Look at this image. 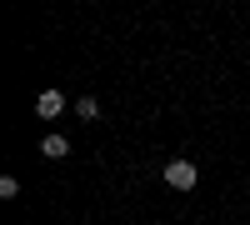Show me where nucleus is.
Returning <instances> with one entry per match:
<instances>
[{"label": "nucleus", "mask_w": 250, "mask_h": 225, "mask_svg": "<svg viewBox=\"0 0 250 225\" xmlns=\"http://www.w3.org/2000/svg\"><path fill=\"white\" fill-rule=\"evenodd\" d=\"M20 195V180L15 175H0V200H15Z\"/></svg>", "instance_id": "obj_5"}, {"label": "nucleus", "mask_w": 250, "mask_h": 225, "mask_svg": "<svg viewBox=\"0 0 250 225\" xmlns=\"http://www.w3.org/2000/svg\"><path fill=\"white\" fill-rule=\"evenodd\" d=\"M40 155L65 160V155H70V140H65V135H45V140H40Z\"/></svg>", "instance_id": "obj_3"}, {"label": "nucleus", "mask_w": 250, "mask_h": 225, "mask_svg": "<svg viewBox=\"0 0 250 225\" xmlns=\"http://www.w3.org/2000/svg\"><path fill=\"white\" fill-rule=\"evenodd\" d=\"M35 115H40V120L65 115V95H60V90H40V100H35Z\"/></svg>", "instance_id": "obj_2"}, {"label": "nucleus", "mask_w": 250, "mask_h": 225, "mask_svg": "<svg viewBox=\"0 0 250 225\" xmlns=\"http://www.w3.org/2000/svg\"><path fill=\"white\" fill-rule=\"evenodd\" d=\"M75 115H80V120H95V115H100V100H95V95H80V100H75Z\"/></svg>", "instance_id": "obj_4"}, {"label": "nucleus", "mask_w": 250, "mask_h": 225, "mask_svg": "<svg viewBox=\"0 0 250 225\" xmlns=\"http://www.w3.org/2000/svg\"><path fill=\"white\" fill-rule=\"evenodd\" d=\"M165 185H175V190H195V185H200L195 160H165Z\"/></svg>", "instance_id": "obj_1"}]
</instances>
